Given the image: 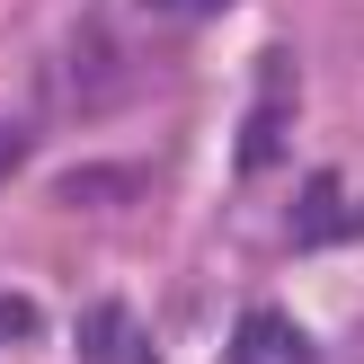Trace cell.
Returning a JSON list of instances; mask_svg holds the SVG:
<instances>
[{
    "label": "cell",
    "instance_id": "cell-2",
    "mask_svg": "<svg viewBox=\"0 0 364 364\" xmlns=\"http://www.w3.org/2000/svg\"><path fill=\"white\" fill-rule=\"evenodd\" d=\"M124 196H142L134 169H71L63 178V205H124Z\"/></svg>",
    "mask_w": 364,
    "mask_h": 364
},
{
    "label": "cell",
    "instance_id": "cell-3",
    "mask_svg": "<svg viewBox=\"0 0 364 364\" xmlns=\"http://www.w3.org/2000/svg\"><path fill=\"white\" fill-rule=\"evenodd\" d=\"M18 160H27V134H18V124H0V178H9Z\"/></svg>",
    "mask_w": 364,
    "mask_h": 364
},
{
    "label": "cell",
    "instance_id": "cell-4",
    "mask_svg": "<svg viewBox=\"0 0 364 364\" xmlns=\"http://www.w3.org/2000/svg\"><path fill=\"white\" fill-rule=\"evenodd\" d=\"M151 9H223V0H151Z\"/></svg>",
    "mask_w": 364,
    "mask_h": 364
},
{
    "label": "cell",
    "instance_id": "cell-1",
    "mask_svg": "<svg viewBox=\"0 0 364 364\" xmlns=\"http://www.w3.org/2000/svg\"><path fill=\"white\" fill-rule=\"evenodd\" d=\"M231 364H320V347H311L284 311H249L240 338H231Z\"/></svg>",
    "mask_w": 364,
    "mask_h": 364
}]
</instances>
